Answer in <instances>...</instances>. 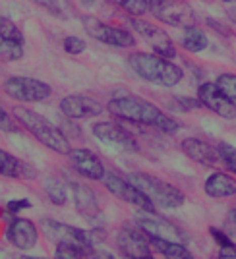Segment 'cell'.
<instances>
[{"label": "cell", "instance_id": "obj_1", "mask_svg": "<svg viewBox=\"0 0 236 259\" xmlns=\"http://www.w3.org/2000/svg\"><path fill=\"white\" fill-rule=\"evenodd\" d=\"M108 112L116 118L136 122V124H145L151 128L161 130L163 134H172L180 128V124L171 116H167L161 108H157L153 103L145 99L132 95L126 89H116L112 93V99L108 101Z\"/></svg>", "mask_w": 236, "mask_h": 259}, {"label": "cell", "instance_id": "obj_2", "mask_svg": "<svg viewBox=\"0 0 236 259\" xmlns=\"http://www.w3.org/2000/svg\"><path fill=\"white\" fill-rule=\"evenodd\" d=\"M128 64L136 76L163 87H174L182 81V70L159 54L134 53L128 56Z\"/></svg>", "mask_w": 236, "mask_h": 259}, {"label": "cell", "instance_id": "obj_3", "mask_svg": "<svg viewBox=\"0 0 236 259\" xmlns=\"http://www.w3.org/2000/svg\"><path fill=\"white\" fill-rule=\"evenodd\" d=\"M14 116H16V120L31 134L35 140L41 141L45 147H49L54 153H60V155H70V151H72L70 141L66 140L64 134L60 130L54 128L53 124L47 122L41 114L33 112L29 108L16 107L14 108Z\"/></svg>", "mask_w": 236, "mask_h": 259}, {"label": "cell", "instance_id": "obj_4", "mask_svg": "<svg viewBox=\"0 0 236 259\" xmlns=\"http://www.w3.org/2000/svg\"><path fill=\"white\" fill-rule=\"evenodd\" d=\"M130 182L138 186L145 197L149 199L155 207H163V209H176L184 203V194L174 188L172 184L163 182L157 176H151L145 172H134L130 174Z\"/></svg>", "mask_w": 236, "mask_h": 259}, {"label": "cell", "instance_id": "obj_5", "mask_svg": "<svg viewBox=\"0 0 236 259\" xmlns=\"http://www.w3.org/2000/svg\"><path fill=\"white\" fill-rule=\"evenodd\" d=\"M39 228L43 230V234L49 238L51 242L75 246L77 249H82L86 255H91V253L95 251V249H93L91 234L86 232V230H80V228H75V227L64 225V223L54 221V219H41V221H39Z\"/></svg>", "mask_w": 236, "mask_h": 259}, {"label": "cell", "instance_id": "obj_6", "mask_svg": "<svg viewBox=\"0 0 236 259\" xmlns=\"http://www.w3.org/2000/svg\"><path fill=\"white\" fill-rule=\"evenodd\" d=\"M149 14L161 23L174 27L195 25L192 6L184 0H149Z\"/></svg>", "mask_w": 236, "mask_h": 259}, {"label": "cell", "instance_id": "obj_7", "mask_svg": "<svg viewBox=\"0 0 236 259\" xmlns=\"http://www.w3.org/2000/svg\"><path fill=\"white\" fill-rule=\"evenodd\" d=\"M136 225L140 227L149 238H161V240H169V242H186V234L178 227H174L169 219L157 215L155 209H140L136 213Z\"/></svg>", "mask_w": 236, "mask_h": 259}, {"label": "cell", "instance_id": "obj_8", "mask_svg": "<svg viewBox=\"0 0 236 259\" xmlns=\"http://www.w3.org/2000/svg\"><path fill=\"white\" fill-rule=\"evenodd\" d=\"M4 93L16 101L37 103V101H45L47 97H51V87L49 83L33 79V77L14 76L4 81Z\"/></svg>", "mask_w": 236, "mask_h": 259}, {"label": "cell", "instance_id": "obj_9", "mask_svg": "<svg viewBox=\"0 0 236 259\" xmlns=\"http://www.w3.org/2000/svg\"><path fill=\"white\" fill-rule=\"evenodd\" d=\"M84 27H86V33L89 37H93V39H97V41H101V43L105 45H110V47L128 49V47H134V43H136L134 35L130 31L107 25V23L101 22L95 16H86L84 18Z\"/></svg>", "mask_w": 236, "mask_h": 259}, {"label": "cell", "instance_id": "obj_10", "mask_svg": "<svg viewBox=\"0 0 236 259\" xmlns=\"http://www.w3.org/2000/svg\"><path fill=\"white\" fill-rule=\"evenodd\" d=\"M103 182H105V186H107V190L110 194H114L122 201L130 203V205L138 207V209H155V205L145 197V194L141 192L140 188L130 182V178L126 180V178H122L116 172H107L105 178H103Z\"/></svg>", "mask_w": 236, "mask_h": 259}, {"label": "cell", "instance_id": "obj_11", "mask_svg": "<svg viewBox=\"0 0 236 259\" xmlns=\"http://www.w3.org/2000/svg\"><path fill=\"white\" fill-rule=\"evenodd\" d=\"M149 236L143 230H136L132 227L120 228L116 236V248L126 259H147L151 257Z\"/></svg>", "mask_w": 236, "mask_h": 259}, {"label": "cell", "instance_id": "obj_12", "mask_svg": "<svg viewBox=\"0 0 236 259\" xmlns=\"http://www.w3.org/2000/svg\"><path fill=\"white\" fill-rule=\"evenodd\" d=\"M130 25L149 43V47L155 51V54H159L163 58H174V56H176V49H174V45H172V39L163 31L159 25L141 22L138 18H132V20H130Z\"/></svg>", "mask_w": 236, "mask_h": 259}, {"label": "cell", "instance_id": "obj_13", "mask_svg": "<svg viewBox=\"0 0 236 259\" xmlns=\"http://www.w3.org/2000/svg\"><path fill=\"white\" fill-rule=\"evenodd\" d=\"M93 134L103 143L122 147L126 151H138V143L134 140V136L116 122H97L93 124Z\"/></svg>", "mask_w": 236, "mask_h": 259}, {"label": "cell", "instance_id": "obj_14", "mask_svg": "<svg viewBox=\"0 0 236 259\" xmlns=\"http://www.w3.org/2000/svg\"><path fill=\"white\" fill-rule=\"evenodd\" d=\"M198 99L202 101L204 107L217 112L223 118L230 120L236 116V105L223 95V91L217 87V83H202L198 89Z\"/></svg>", "mask_w": 236, "mask_h": 259}, {"label": "cell", "instance_id": "obj_15", "mask_svg": "<svg viewBox=\"0 0 236 259\" xmlns=\"http://www.w3.org/2000/svg\"><path fill=\"white\" fill-rule=\"evenodd\" d=\"M60 110L66 118H89V116H99L103 112V105L87 95H68L60 101Z\"/></svg>", "mask_w": 236, "mask_h": 259}, {"label": "cell", "instance_id": "obj_16", "mask_svg": "<svg viewBox=\"0 0 236 259\" xmlns=\"http://www.w3.org/2000/svg\"><path fill=\"white\" fill-rule=\"evenodd\" d=\"M68 157H70V162H72V168L75 172L82 174V176H86L89 180H103L105 178L107 172H105L103 161L93 151H89V149H72Z\"/></svg>", "mask_w": 236, "mask_h": 259}, {"label": "cell", "instance_id": "obj_17", "mask_svg": "<svg viewBox=\"0 0 236 259\" xmlns=\"http://www.w3.org/2000/svg\"><path fill=\"white\" fill-rule=\"evenodd\" d=\"M6 238L10 240L16 248L20 249H31L37 242V227L33 225L29 219H14L8 230Z\"/></svg>", "mask_w": 236, "mask_h": 259}, {"label": "cell", "instance_id": "obj_18", "mask_svg": "<svg viewBox=\"0 0 236 259\" xmlns=\"http://www.w3.org/2000/svg\"><path fill=\"white\" fill-rule=\"evenodd\" d=\"M182 151L192 159V161L200 162L204 166H217L219 164V151L213 149L209 143L195 138H186L182 141Z\"/></svg>", "mask_w": 236, "mask_h": 259}, {"label": "cell", "instance_id": "obj_19", "mask_svg": "<svg viewBox=\"0 0 236 259\" xmlns=\"http://www.w3.org/2000/svg\"><path fill=\"white\" fill-rule=\"evenodd\" d=\"M70 190H72L74 205L80 211V215H84L86 219H95V217H99V203H97V197L89 186L72 182L70 184Z\"/></svg>", "mask_w": 236, "mask_h": 259}, {"label": "cell", "instance_id": "obj_20", "mask_svg": "<svg viewBox=\"0 0 236 259\" xmlns=\"http://www.w3.org/2000/svg\"><path fill=\"white\" fill-rule=\"evenodd\" d=\"M204 190L209 197H232L236 195V180L225 172H213L207 176Z\"/></svg>", "mask_w": 236, "mask_h": 259}, {"label": "cell", "instance_id": "obj_21", "mask_svg": "<svg viewBox=\"0 0 236 259\" xmlns=\"http://www.w3.org/2000/svg\"><path fill=\"white\" fill-rule=\"evenodd\" d=\"M151 246L163 253V257L167 259H193V255L188 251V248L180 244V242H169V240H161V238H149Z\"/></svg>", "mask_w": 236, "mask_h": 259}, {"label": "cell", "instance_id": "obj_22", "mask_svg": "<svg viewBox=\"0 0 236 259\" xmlns=\"http://www.w3.org/2000/svg\"><path fill=\"white\" fill-rule=\"evenodd\" d=\"M180 45H182V49H186L188 53H202L204 49H207V37H205V33L200 29V27H195V25H188V27H184L182 31V37H180Z\"/></svg>", "mask_w": 236, "mask_h": 259}, {"label": "cell", "instance_id": "obj_23", "mask_svg": "<svg viewBox=\"0 0 236 259\" xmlns=\"http://www.w3.org/2000/svg\"><path fill=\"white\" fill-rule=\"evenodd\" d=\"M25 162L16 159L8 151H0V172L6 178H22L25 174Z\"/></svg>", "mask_w": 236, "mask_h": 259}, {"label": "cell", "instance_id": "obj_24", "mask_svg": "<svg viewBox=\"0 0 236 259\" xmlns=\"http://www.w3.org/2000/svg\"><path fill=\"white\" fill-rule=\"evenodd\" d=\"M0 54L2 60H20L23 56V41H14V39H0Z\"/></svg>", "mask_w": 236, "mask_h": 259}, {"label": "cell", "instance_id": "obj_25", "mask_svg": "<svg viewBox=\"0 0 236 259\" xmlns=\"http://www.w3.org/2000/svg\"><path fill=\"white\" fill-rule=\"evenodd\" d=\"M45 192L54 205H64L66 203V186L56 178H49L45 182Z\"/></svg>", "mask_w": 236, "mask_h": 259}, {"label": "cell", "instance_id": "obj_26", "mask_svg": "<svg viewBox=\"0 0 236 259\" xmlns=\"http://www.w3.org/2000/svg\"><path fill=\"white\" fill-rule=\"evenodd\" d=\"M116 6L130 14L132 18L143 16L145 12H149V0H112Z\"/></svg>", "mask_w": 236, "mask_h": 259}, {"label": "cell", "instance_id": "obj_27", "mask_svg": "<svg viewBox=\"0 0 236 259\" xmlns=\"http://www.w3.org/2000/svg\"><path fill=\"white\" fill-rule=\"evenodd\" d=\"M217 87L223 91V95L226 99H230L236 105V76L234 74H221L217 77Z\"/></svg>", "mask_w": 236, "mask_h": 259}, {"label": "cell", "instance_id": "obj_28", "mask_svg": "<svg viewBox=\"0 0 236 259\" xmlns=\"http://www.w3.org/2000/svg\"><path fill=\"white\" fill-rule=\"evenodd\" d=\"M0 39H14V41H23V33L16 23L8 18H0Z\"/></svg>", "mask_w": 236, "mask_h": 259}, {"label": "cell", "instance_id": "obj_29", "mask_svg": "<svg viewBox=\"0 0 236 259\" xmlns=\"http://www.w3.org/2000/svg\"><path fill=\"white\" fill-rule=\"evenodd\" d=\"M217 151H219L221 161L228 166V170L236 174V149L234 147H232V145H228V143H219Z\"/></svg>", "mask_w": 236, "mask_h": 259}, {"label": "cell", "instance_id": "obj_30", "mask_svg": "<svg viewBox=\"0 0 236 259\" xmlns=\"http://www.w3.org/2000/svg\"><path fill=\"white\" fill-rule=\"evenodd\" d=\"M84 255L86 253L82 249L70 244H56V249H54V259H84Z\"/></svg>", "mask_w": 236, "mask_h": 259}, {"label": "cell", "instance_id": "obj_31", "mask_svg": "<svg viewBox=\"0 0 236 259\" xmlns=\"http://www.w3.org/2000/svg\"><path fill=\"white\" fill-rule=\"evenodd\" d=\"M86 41L84 39H80V37H75V35H70V37H66L64 39V51L70 54H74V56H77V54H82L84 51H86Z\"/></svg>", "mask_w": 236, "mask_h": 259}, {"label": "cell", "instance_id": "obj_32", "mask_svg": "<svg viewBox=\"0 0 236 259\" xmlns=\"http://www.w3.org/2000/svg\"><path fill=\"white\" fill-rule=\"evenodd\" d=\"M209 234L213 236V240L217 242V246H219L221 249H223V248H232V246H236L234 242H232V238L228 236V234H226L223 228L219 230V228L211 227V228H209Z\"/></svg>", "mask_w": 236, "mask_h": 259}, {"label": "cell", "instance_id": "obj_33", "mask_svg": "<svg viewBox=\"0 0 236 259\" xmlns=\"http://www.w3.org/2000/svg\"><path fill=\"white\" fill-rule=\"evenodd\" d=\"M223 230L230 238H236V207L228 211V215L225 217V223H223Z\"/></svg>", "mask_w": 236, "mask_h": 259}, {"label": "cell", "instance_id": "obj_34", "mask_svg": "<svg viewBox=\"0 0 236 259\" xmlns=\"http://www.w3.org/2000/svg\"><path fill=\"white\" fill-rule=\"evenodd\" d=\"M31 203L27 201V199H12L6 203V213H10V215H16V213H20L23 209H29Z\"/></svg>", "mask_w": 236, "mask_h": 259}, {"label": "cell", "instance_id": "obj_35", "mask_svg": "<svg viewBox=\"0 0 236 259\" xmlns=\"http://www.w3.org/2000/svg\"><path fill=\"white\" fill-rule=\"evenodd\" d=\"M37 6H41L45 10L49 12V14H54V16H60L62 10H60V4H58V0H33Z\"/></svg>", "mask_w": 236, "mask_h": 259}, {"label": "cell", "instance_id": "obj_36", "mask_svg": "<svg viewBox=\"0 0 236 259\" xmlns=\"http://www.w3.org/2000/svg\"><path fill=\"white\" fill-rule=\"evenodd\" d=\"M178 107L182 108V110H192V108L204 107V105H202V101H200V99H198V101H193V99H188V97H180L178 99Z\"/></svg>", "mask_w": 236, "mask_h": 259}, {"label": "cell", "instance_id": "obj_37", "mask_svg": "<svg viewBox=\"0 0 236 259\" xmlns=\"http://www.w3.org/2000/svg\"><path fill=\"white\" fill-rule=\"evenodd\" d=\"M8 130H14V126H12V120L8 116V112L2 108V132H8Z\"/></svg>", "mask_w": 236, "mask_h": 259}, {"label": "cell", "instance_id": "obj_38", "mask_svg": "<svg viewBox=\"0 0 236 259\" xmlns=\"http://www.w3.org/2000/svg\"><path fill=\"white\" fill-rule=\"evenodd\" d=\"M221 259H236V246L221 249Z\"/></svg>", "mask_w": 236, "mask_h": 259}, {"label": "cell", "instance_id": "obj_39", "mask_svg": "<svg viewBox=\"0 0 236 259\" xmlns=\"http://www.w3.org/2000/svg\"><path fill=\"white\" fill-rule=\"evenodd\" d=\"M89 259H116V257H112L108 251H93L91 255H87Z\"/></svg>", "mask_w": 236, "mask_h": 259}, {"label": "cell", "instance_id": "obj_40", "mask_svg": "<svg viewBox=\"0 0 236 259\" xmlns=\"http://www.w3.org/2000/svg\"><path fill=\"white\" fill-rule=\"evenodd\" d=\"M228 18H232V22L236 23V8H230V10H228Z\"/></svg>", "mask_w": 236, "mask_h": 259}, {"label": "cell", "instance_id": "obj_41", "mask_svg": "<svg viewBox=\"0 0 236 259\" xmlns=\"http://www.w3.org/2000/svg\"><path fill=\"white\" fill-rule=\"evenodd\" d=\"M22 259H43V257H22Z\"/></svg>", "mask_w": 236, "mask_h": 259}, {"label": "cell", "instance_id": "obj_42", "mask_svg": "<svg viewBox=\"0 0 236 259\" xmlns=\"http://www.w3.org/2000/svg\"><path fill=\"white\" fill-rule=\"evenodd\" d=\"M221 2H236V0H221Z\"/></svg>", "mask_w": 236, "mask_h": 259}, {"label": "cell", "instance_id": "obj_43", "mask_svg": "<svg viewBox=\"0 0 236 259\" xmlns=\"http://www.w3.org/2000/svg\"><path fill=\"white\" fill-rule=\"evenodd\" d=\"M147 259H151V257H147Z\"/></svg>", "mask_w": 236, "mask_h": 259}]
</instances>
